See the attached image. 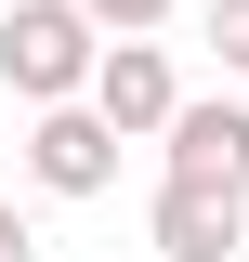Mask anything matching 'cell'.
Listing matches in <instances>:
<instances>
[{
    "label": "cell",
    "instance_id": "cell-1",
    "mask_svg": "<svg viewBox=\"0 0 249 262\" xmlns=\"http://www.w3.org/2000/svg\"><path fill=\"white\" fill-rule=\"evenodd\" d=\"M92 53H105V13L92 0H0V92L13 105L92 92Z\"/></svg>",
    "mask_w": 249,
    "mask_h": 262
},
{
    "label": "cell",
    "instance_id": "cell-2",
    "mask_svg": "<svg viewBox=\"0 0 249 262\" xmlns=\"http://www.w3.org/2000/svg\"><path fill=\"white\" fill-rule=\"evenodd\" d=\"M118 144H131V131L105 118L92 92L27 105V184H39V196H105V184H118Z\"/></svg>",
    "mask_w": 249,
    "mask_h": 262
},
{
    "label": "cell",
    "instance_id": "cell-3",
    "mask_svg": "<svg viewBox=\"0 0 249 262\" xmlns=\"http://www.w3.org/2000/svg\"><path fill=\"white\" fill-rule=\"evenodd\" d=\"M92 105L105 118L131 131V144H157V131H171V105H184V79H171V53H157V27H118L92 53Z\"/></svg>",
    "mask_w": 249,
    "mask_h": 262
},
{
    "label": "cell",
    "instance_id": "cell-4",
    "mask_svg": "<svg viewBox=\"0 0 249 262\" xmlns=\"http://www.w3.org/2000/svg\"><path fill=\"white\" fill-rule=\"evenodd\" d=\"M144 236H157V262H236L249 249V196L236 184H157V210H144Z\"/></svg>",
    "mask_w": 249,
    "mask_h": 262
},
{
    "label": "cell",
    "instance_id": "cell-5",
    "mask_svg": "<svg viewBox=\"0 0 249 262\" xmlns=\"http://www.w3.org/2000/svg\"><path fill=\"white\" fill-rule=\"evenodd\" d=\"M157 158L184 170V184H236V196H249V105H236V92H184L171 131H157Z\"/></svg>",
    "mask_w": 249,
    "mask_h": 262
},
{
    "label": "cell",
    "instance_id": "cell-6",
    "mask_svg": "<svg viewBox=\"0 0 249 262\" xmlns=\"http://www.w3.org/2000/svg\"><path fill=\"white\" fill-rule=\"evenodd\" d=\"M197 39L223 53V79H249V0H210V13H197Z\"/></svg>",
    "mask_w": 249,
    "mask_h": 262
},
{
    "label": "cell",
    "instance_id": "cell-7",
    "mask_svg": "<svg viewBox=\"0 0 249 262\" xmlns=\"http://www.w3.org/2000/svg\"><path fill=\"white\" fill-rule=\"evenodd\" d=\"M92 13H105V39H118V27H171L184 0H92Z\"/></svg>",
    "mask_w": 249,
    "mask_h": 262
},
{
    "label": "cell",
    "instance_id": "cell-8",
    "mask_svg": "<svg viewBox=\"0 0 249 262\" xmlns=\"http://www.w3.org/2000/svg\"><path fill=\"white\" fill-rule=\"evenodd\" d=\"M0 262H39V223L13 210V196H0Z\"/></svg>",
    "mask_w": 249,
    "mask_h": 262
}]
</instances>
